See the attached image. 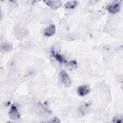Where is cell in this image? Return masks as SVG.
I'll use <instances>...</instances> for the list:
<instances>
[{
	"mask_svg": "<svg viewBox=\"0 0 123 123\" xmlns=\"http://www.w3.org/2000/svg\"><path fill=\"white\" fill-rule=\"evenodd\" d=\"M0 49L4 52H9L12 50L13 48L11 44L5 42L1 44Z\"/></svg>",
	"mask_w": 123,
	"mask_h": 123,
	"instance_id": "cell-7",
	"label": "cell"
},
{
	"mask_svg": "<svg viewBox=\"0 0 123 123\" xmlns=\"http://www.w3.org/2000/svg\"><path fill=\"white\" fill-rule=\"evenodd\" d=\"M59 76L61 82L65 86L69 87L71 86L72 82L70 76L64 70H62L60 72Z\"/></svg>",
	"mask_w": 123,
	"mask_h": 123,
	"instance_id": "cell-1",
	"label": "cell"
},
{
	"mask_svg": "<svg viewBox=\"0 0 123 123\" xmlns=\"http://www.w3.org/2000/svg\"><path fill=\"white\" fill-rule=\"evenodd\" d=\"M61 50V47L59 43H56L51 48V54H55L59 53Z\"/></svg>",
	"mask_w": 123,
	"mask_h": 123,
	"instance_id": "cell-11",
	"label": "cell"
},
{
	"mask_svg": "<svg viewBox=\"0 0 123 123\" xmlns=\"http://www.w3.org/2000/svg\"><path fill=\"white\" fill-rule=\"evenodd\" d=\"M9 117L11 119L17 120L20 118V114L16 106L12 104L11 107L9 112Z\"/></svg>",
	"mask_w": 123,
	"mask_h": 123,
	"instance_id": "cell-3",
	"label": "cell"
},
{
	"mask_svg": "<svg viewBox=\"0 0 123 123\" xmlns=\"http://www.w3.org/2000/svg\"><path fill=\"white\" fill-rule=\"evenodd\" d=\"M90 91V88L88 85L80 86L77 89V92L80 96L83 97L88 94Z\"/></svg>",
	"mask_w": 123,
	"mask_h": 123,
	"instance_id": "cell-4",
	"label": "cell"
},
{
	"mask_svg": "<svg viewBox=\"0 0 123 123\" xmlns=\"http://www.w3.org/2000/svg\"><path fill=\"white\" fill-rule=\"evenodd\" d=\"M91 105V103L88 102L86 103H85L83 106H82L80 108V112L83 114L85 113L86 112H87L88 110V108L90 107Z\"/></svg>",
	"mask_w": 123,
	"mask_h": 123,
	"instance_id": "cell-12",
	"label": "cell"
},
{
	"mask_svg": "<svg viewBox=\"0 0 123 123\" xmlns=\"http://www.w3.org/2000/svg\"><path fill=\"white\" fill-rule=\"evenodd\" d=\"M56 32V27L54 25H51L44 31V35L46 37H50L55 34Z\"/></svg>",
	"mask_w": 123,
	"mask_h": 123,
	"instance_id": "cell-6",
	"label": "cell"
},
{
	"mask_svg": "<svg viewBox=\"0 0 123 123\" xmlns=\"http://www.w3.org/2000/svg\"><path fill=\"white\" fill-rule=\"evenodd\" d=\"M77 5V2L75 0H74V1H70L66 2L64 6L66 9H74Z\"/></svg>",
	"mask_w": 123,
	"mask_h": 123,
	"instance_id": "cell-9",
	"label": "cell"
},
{
	"mask_svg": "<svg viewBox=\"0 0 123 123\" xmlns=\"http://www.w3.org/2000/svg\"><path fill=\"white\" fill-rule=\"evenodd\" d=\"M48 122H52V123H61L60 120L57 117H55L52 119V120L49 121Z\"/></svg>",
	"mask_w": 123,
	"mask_h": 123,
	"instance_id": "cell-14",
	"label": "cell"
},
{
	"mask_svg": "<svg viewBox=\"0 0 123 123\" xmlns=\"http://www.w3.org/2000/svg\"><path fill=\"white\" fill-rule=\"evenodd\" d=\"M122 1H114L107 7V11L111 13H115L119 12L121 8Z\"/></svg>",
	"mask_w": 123,
	"mask_h": 123,
	"instance_id": "cell-2",
	"label": "cell"
},
{
	"mask_svg": "<svg viewBox=\"0 0 123 123\" xmlns=\"http://www.w3.org/2000/svg\"><path fill=\"white\" fill-rule=\"evenodd\" d=\"M66 67L71 71L74 70L77 67V63L75 60L70 61L66 64Z\"/></svg>",
	"mask_w": 123,
	"mask_h": 123,
	"instance_id": "cell-8",
	"label": "cell"
},
{
	"mask_svg": "<svg viewBox=\"0 0 123 123\" xmlns=\"http://www.w3.org/2000/svg\"><path fill=\"white\" fill-rule=\"evenodd\" d=\"M43 2L53 10H56L62 6V3L59 0H44Z\"/></svg>",
	"mask_w": 123,
	"mask_h": 123,
	"instance_id": "cell-5",
	"label": "cell"
},
{
	"mask_svg": "<svg viewBox=\"0 0 123 123\" xmlns=\"http://www.w3.org/2000/svg\"><path fill=\"white\" fill-rule=\"evenodd\" d=\"M52 55L56 59V60L58 61L60 63H64L66 62V61L65 60L64 58L61 55L59 54V53H55L52 54Z\"/></svg>",
	"mask_w": 123,
	"mask_h": 123,
	"instance_id": "cell-10",
	"label": "cell"
},
{
	"mask_svg": "<svg viewBox=\"0 0 123 123\" xmlns=\"http://www.w3.org/2000/svg\"><path fill=\"white\" fill-rule=\"evenodd\" d=\"M123 117L122 115H117L114 116L112 119V121L114 123H120L123 122Z\"/></svg>",
	"mask_w": 123,
	"mask_h": 123,
	"instance_id": "cell-13",
	"label": "cell"
}]
</instances>
